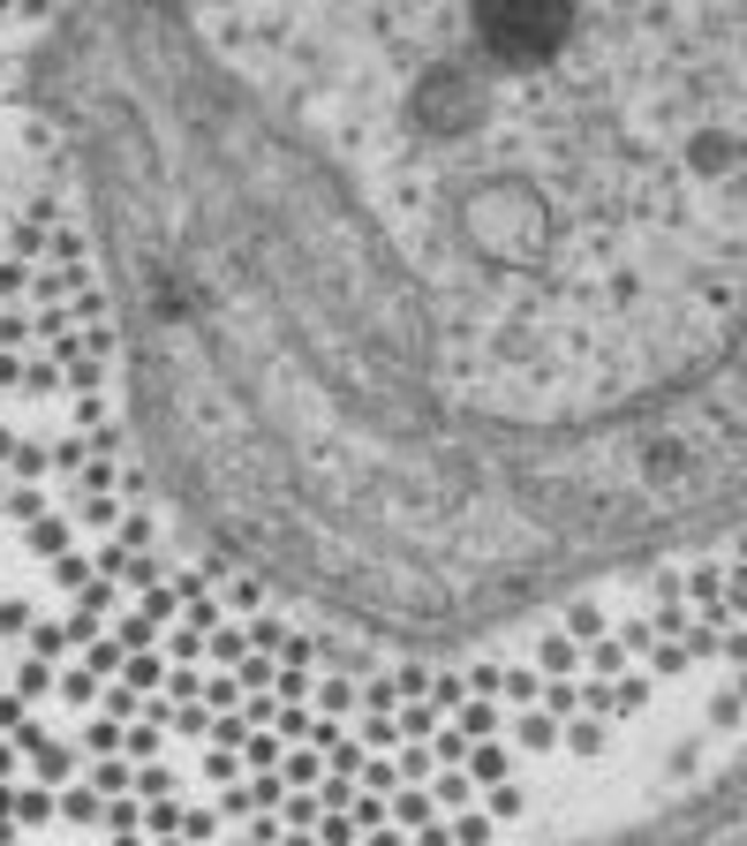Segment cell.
Segmentation results:
<instances>
[{"mask_svg":"<svg viewBox=\"0 0 747 846\" xmlns=\"http://www.w3.org/2000/svg\"><path fill=\"white\" fill-rule=\"evenodd\" d=\"M747 687V536L567 620L416 666L189 552L114 408L61 181L0 204V839L498 846L544 771L664 695Z\"/></svg>","mask_w":747,"mask_h":846,"instance_id":"2","label":"cell"},{"mask_svg":"<svg viewBox=\"0 0 747 846\" xmlns=\"http://www.w3.org/2000/svg\"><path fill=\"white\" fill-rule=\"evenodd\" d=\"M0 846H8V839H0Z\"/></svg>","mask_w":747,"mask_h":846,"instance_id":"5","label":"cell"},{"mask_svg":"<svg viewBox=\"0 0 747 846\" xmlns=\"http://www.w3.org/2000/svg\"><path fill=\"white\" fill-rule=\"evenodd\" d=\"M0 84H8V53H0Z\"/></svg>","mask_w":747,"mask_h":846,"instance_id":"4","label":"cell"},{"mask_svg":"<svg viewBox=\"0 0 747 846\" xmlns=\"http://www.w3.org/2000/svg\"><path fill=\"white\" fill-rule=\"evenodd\" d=\"M8 114L159 521L416 666L747 536V8H68Z\"/></svg>","mask_w":747,"mask_h":846,"instance_id":"1","label":"cell"},{"mask_svg":"<svg viewBox=\"0 0 747 846\" xmlns=\"http://www.w3.org/2000/svg\"><path fill=\"white\" fill-rule=\"evenodd\" d=\"M604 846H747V748L695 771L687 794L657 801L649 817L619 824Z\"/></svg>","mask_w":747,"mask_h":846,"instance_id":"3","label":"cell"}]
</instances>
